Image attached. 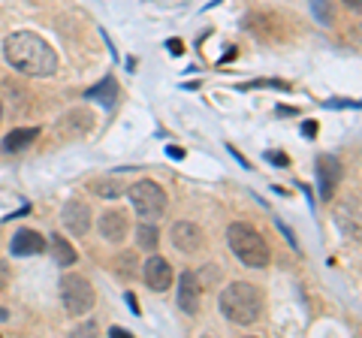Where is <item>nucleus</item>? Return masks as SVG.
I'll list each match as a JSON object with an SVG mask.
<instances>
[{
	"mask_svg": "<svg viewBox=\"0 0 362 338\" xmlns=\"http://www.w3.org/2000/svg\"><path fill=\"white\" fill-rule=\"evenodd\" d=\"M344 4H347L350 9H359V6H362V0H344Z\"/></svg>",
	"mask_w": 362,
	"mask_h": 338,
	"instance_id": "obj_26",
	"label": "nucleus"
},
{
	"mask_svg": "<svg viewBox=\"0 0 362 338\" xmlns=\"http://www.w3.org/2000/svg\"><path fill=\"white\" fill-rule=\"evenodd\" d=\"M311 9H314V16H317L320 25H332V21H335V13H332L329 0H311Z\"/></svg>",
	"mask_w": 362,
	"mask_h": 338,
	"instance_id": "obj_18",
	"label": "nucleus"
},
{
	"mask_svg": "<svg viewBox=\"0 0 362 338\" xmlns=\"http://www.w3.org/2000/svg\"><path fill=\"white\" fill-rule=\"evenodd\" d=\"M4 54L13 64V70L25 76H52L58 70V54L42 37L30 30H16L9 33L4 42Z\"/></svg>",
	"mask_w": 362,
	"mask_h": 338,
	"instance_id": "obj_1",
	"label": "nucleus"
},
{
	"mask_svg": "<svg viewBox=\"0 0 362 338\" xmlns=\"http://www.w3.org/2000/svg\"><path fill=\"white\" fill-rule=\"evenodd\" d=\"M169 239H173V245L178 247L181 254H197L202 242H206V235H202V230L197 227V223L190 221H175L173 223V233H169Z\"/></svg>",
	"mask_w": 362,
	"mask_h": 338,
	"instance_id": "obj_7",
	"label": "nucleus"
},
{
	"mask_svg": "<svg viewBox=\"0 0 362 338\" xmlns=\"http://www.w3.org/2000/svg\"><path fill=\"white\" fill-rule=\"evenodd\" d=\"M166 49H169V54H185V42H181V40H169Z\"/></svg>",
	"mask_w": 362,
	"mask_h": 338,
	"instance_id": "obj_20",
	"label": "nucleus"
},
{
	"mask_svg": "<svg viewBox=\"0 0 362 338\" xmlns=\"http://www.w3.org/2000/svg\"><path fill=\"white\" fill-rule=\"evenodd\" d=\"M127 305L133 308V314H139V302H136V296H133V293H127Z\"/></svg>",
	"mask_w": 362,
	"mask_h": 338,
	"instance_id": "obj_24",
	"label": "nucleus"
},
{
	"mask_svg": "<svg viewBox=\"0 0 362 338\" xmlns=\"http://www.w3.org/2000/svg\"><path fill=\"white\" fill-rule=\"evenodd\" d=\"M109 335H115V338H127L130 332H127V330H121V326H112V330H109Z\"/></svg>",
	"mask_w": 362,
	"mask_h": 338,
	"instance_id": "obj_23",
	"label": "nucleus"
},
{
	"mask_svg": "<svg viewBox=\"0 0 362 338\" xmlns=\"http://www.w3.org/2000/svg\"><path fill=\"white\" fill-rule=\"evenodd\" d=\"M37 136H40V130H37V127H18V130H13V133H6L4 151H6V154H13V151L28 148L30 142H37Z\"/></svg>",
	"mask_w": 362,
	"mask_h": 338,
	"instance_id": "obj_14",
	"label": "nucleus"
},
{
	"mask_svg": "<svg viewBox=\"0 0 362 338\" xmlns=\"http://www.w3.org/2000/svg\"><path fill=\"white\" fill-rule=\"evenodd\" d=\"M335 221H338V227H341L344 235H350V239H356L359 235V206H356V199L350 202H338V209H335Z\"/></svg>",
	"mask_w": 362,
	"mask_h": 338,
	"instance_id": "obj_13",
	"label": "nucleus"
},
{
	"mask_svg": "<svg viewBox=\"0 0 362 338\" xmlns=\"http://www.w3.org/2000/svg\"><path fill=\"white\" fill-rule=\"evenodd\" d=\"M61 218H64L66 230H70L73 235H88V230H90V209L85 206L82 199H70V202H66L64 211H61Z\"/></svg>",
	"mask_w": 362,
	"mask_h": 338,
	"instance_id": "obj_10",
	"label": "nucleus"
},
{
	"mask_svg": "<svg viewBox=\"0 0 362 338\" xmlns=\"http://www.w3.org/2000/svg\"><path fill=\"white\" fill-rule=\"evenodd\" d=\"M341 175H344V166H341L338 157L329 154V157H320V161H317V182H320V197L323 199H332Z\"/></svg>",
	"mask_w": 362,
	"mask_h": 338,
	"instance_id": "obj_8",
	"label": "nucleus"
},
{
	"mask_svg": "<svg viewBox=\"0 0 362 338\" xmlns=\"http://www.w3.org/2000/svg\"><path fill=\"white\" fill-rule=\"evenodd\" d=\"M302 133H305L308 139H314V136H317V124H314V121H308V124L302 127Z\"/></svg>",
	"mask_w": 362,
	"mask_h": 338,
	"instance_id": "obj_21",
	"label": "nucleus"
},
{
	"mask_svg": "<svg viewBox=\"0 0 362 338\" xmlns=\"http://www.w3.org/2000/svg\"><path fill=\"white\" fill-rule=\"evenodd\" d=\"M178 308L185 311V314H194L199 311V302H202V287H199V278L194 275V272H185L181 275V281H178Z\"/></svg>",
	"mask_w": 362,
	"mask_h": 338,
	"instance_id": "obj_9",
	"label": "nucleus"
},
{
	"mask_svg": "<svg viewBox=\"0 0 362 338\" xmlns=\"http://www.w3.org/2000/svg\"><path fill=\"white\" fill-rule=\"evenodd\" d=\"M61 302H64L66 314L85 317V314L94 308L97 293H94V287H90V281L85 275H64L61 278Z\"/></svg>",
	"mask_w": 362,
	"mask_h": 338,
	"instance_id": "obj_4",
	"label": "nucleus"
},
{
	"mask_svg": "<svg viewBox=\"0 0 362 338\" xmlns=\"http://www.w3.org/2000/svg\"><path fill=\"white\" fill-rule=\"evenodd\" d=\"M157 242H160V233H157L154 223H139V227H136V245H139L142 251H154Z\"/></svg>",
	"mask_w": 362,
	"mask_h": 338,
	"instance_id": "obj_16",
	"label": "nucleus"
},
{
	"mask_svg": "<svg viewBox=\"0 0 362 338\" xmlns=\"http://www.w3.org/2000/svg\"><path fill=\"white\" fill-rule=\"evenodd\" d=\"M142 278L154 293H163V290L173 287V266H169L160 254H154L142 263Z\"/></svg>",
	"mask_w": 362,
	"mask_h": 338,
	"instance_id": "obj_6",
	"label": "nucleus"
},
{
	"mask_svg": "<svg viewBox=\"0 0 362 338\" xmlns=\"http://www.w3.org/2000/svg\"><path fill=\"white\" fill-rule=\"evenodd\" d=\"M0 118H4V106H0Z\"/></svg>",
	"mask_w": 362,
	"mask_h": 338,
	"instance_id": "obj_27",
	"label": "nucleus"
},
{
	"mask_svg": "<svg viewBox=\"0 0 362 338\" xmlns=\"http://www.w3.org/2000/svg\"><path fill=\"white\" fill-rule=\"evenodd\" d=\"M221 314L239 326H251L263 314V293L247 281H233L221 290Z\"/></svg>",
	"mask_w": 362,
	"mask_h": 338,
	"instance_id": "obj_2",
	"label": "nucleus"
},
{
	"mask_svg": "<svg viewBox=\"0 0 362 338\" xmlns=\"http://www.w3.org/2000/svg\"><path fill=\"white\" fill-rule=\"evenodd\" d=\"M115 94H118V85H115V78L106 76L100 85L94 88H88L85 91V100H97V103H103V106H112L115 103Z\"/></svg>",
	"mask_w": 362,
	"mask_h": 338,
	"instance_id": "obj_15",
	"label": "nucleus"
},
{
	"mask_svg": "<svg viewBox=\"0 0 362 338\" xmlns=\"http://www.w3.org/2000/svg\"><path fill=\"white\" fill-rule=\"evenodd\" d=\"M226 242H230V251L239 257L247 269H266L269 266V245L251 223H242V221L230 223Z\"/></svg>",
	"mask_w": 362,
	"mask_h": 338,
	"instance_id": "obj_3",
	"label": "nucleus"
},
{
	"mask_svg": "<svg viewBox=\"0 0 362 338\" xmlns=\"http://www.w3.org/2000/svg\"><path fill=\"white\" fill-rule=\"evenodd\" d=\"M45 247V239L37 230H18L9 242V254L13 257H30V254H40Z\"/></svg>",
	"mask_w": 362,
	"mask_h": 338,
	"instance_id": "obj_12",
	"label": "nucleus"
},
{
	"mask_svg": "<svg viewBox=\"0 0 362 338\" xmlns=\"http://www.w3.org/2000/svg\"><path fill=\"white\" fill-rule=\"evenodd\" d=\"M130 202L136 209V215H142L145 221L151 218H160L166 211V190L157 185V182H148V178H142V182H136L130 187Z\"/></svg>",
	"mask_w": 362,
	"mask_h": 338,
	"instance_id": "obj_5",
	"label": "nucleus"
},
{
	"mask_svg": "<svg viewBox=\"0 0 362 338\" xmlns=\"http://www.w3.org/2000/svg\"><path fill=\"white\" fill-rule=\"evenodd\" d=\"M266 161L269 163H275V166H287L290 163V157L284 151H266Z\"/></svg>",
	"mask_w": 362,
	"mask_h": 338,
	"instance_id": "obj_19",
	"label": "nucleus"
},
{
	"mask_svg": "<svg viewBox=\"0 0 362 338\" xmlns=\"http://www.w3.org/2000/svg\"><path fill=\"white\" fill-rule=\"evenodd\" d=\"M100 235H103L106 242H112V245H118V242H124L127 239V230H130V221H127V215L124 211H106V215H100Z\"/></svg>",
	"mask_w": 362,
	"mask_h": 338,
	"instance_id": "obj_11",
	"label": "nucleus"
},
{
	"mask_svg": "<svg viewBox=\"0 0 362 338\" xmlns=\"http://www.w3.org/2000/svg\"><path fill=\"white\" fill-rule=\"evenodd\" d=\"M52 254H54V260H58L61 266H73L76 263V251H73V245L61 239V235H52Z\"/></svg>",
	"mask_w": 362,
	"mask_h": 338,
	"instance_id": "obj_17",
	"label": "nucleus"
},
{
	"mask_svg": "<svg viewBox=\"0 0 362 338\" xmlns=\"http://www.w3.org/2000/svg\"><path fill=\"white\" fill-rule=\"evenodd\" d=\"M4 287H6V266L0 263V290H4Z\"/></svg>",
	"mask_w": 362,
	"mask_h": 338,
	"instance_id": "obj_25",
	"label": "nucleus"
},
{
	"mask_svg": "<svg viewBox=\"0 0 362 338\" xmlns=\"http://www.w3.org/2000/svg\"><path fill=\"white\" fill-rule=\"evenodd\" d=\"M166 154L173 157V161H181V157H185V151H181V148H175V145H169V148H166Z\"/></svg>",
	"mask_w": 362,
	"mask_h": 338,
	"instance_id": "obj_22",
	"label": "nucleus"
}]
</instances>
